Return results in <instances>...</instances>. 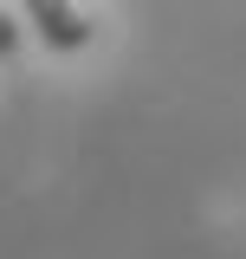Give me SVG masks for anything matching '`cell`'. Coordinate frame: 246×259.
I'll list each match as a JSON object with an SVG mask.
<instances>
[{"instance_id": "1", "label": "cell", "mask_w": 246, "mask_h": 259, "mask_svg": "<svg viewBox=\"0 0 246 259\" xmlns=\"http://www.w3.org/2000/svg\"><path fill=\"white\" fill-rule=\"evenodd\" d=\"M26 20L39 26L46 46H59V52H85L97 39V20L85 0H26Z\"/></svg>"}, {"instance_id": "2", "label": "cell", "mask_w": 246, "mask_h": 259, "mask_svg": "<svg viewBox=\"0 0 246 259\" xmlns=\"http://www.w3.org/2000/svg\"><path fill=\"white\" fill-rule=\"evenodd\" d=\"M13 46H20V26H13V20L0 13V59H13Z\"/></svg>"}]
</instances>
